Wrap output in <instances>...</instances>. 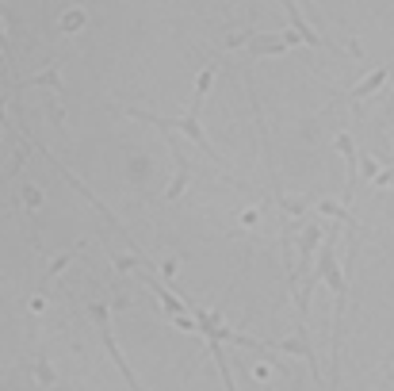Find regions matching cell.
<instances>
[{"instance_id":"1","label":"cell","mask_w":394,"mask_h":391,"mask_svg":"<svg viewBox=\"0 0 394 391\" xmlns=\"http://www.w3.org/2000/svg\"><path fill=\"white\" fill-rule=\"evenodd\" d=\"M383 77H386V69H379V73H375V77H371V81H364V84H360V89H356V96H364V92H371V89H379V81H383Z\"/></svg>"}]
</instances>
